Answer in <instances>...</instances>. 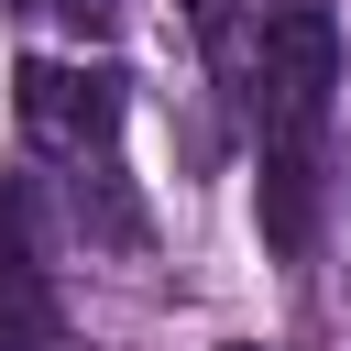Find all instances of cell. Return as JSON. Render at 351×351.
Listing matches in <instances>:
<instances>
[{
    "mask_svg": "<svg viewBox=\"0 0 351 351\" xmlns=\"http://www.w3.org/2000/svg\"><path fill=\"white\" fill-rule=\"evenodd\" d=\"M230 88H241V121H252V154H318L329 132V88H340V33L329 11H274L241 33L230 55Z\"/></svg>",
    "mask_w": 351,
    "mask_h": 351,
    "instance_id": "obj_1",
    "label": "cell"
},
{
    "mask_svg": "<svg viewBox=\"0 0 351 351\" xmlns=\"http://www.w3.org/2000/svg\"><path fill=\"white\" fill-rule=\"evenodd\" d=\"M11 121L44 165H88L121 143V66H77V55H33L11 77Z\"/></svg>",
    "mask_w": 351,
    "mask_h": 351,
    "instance_id": "obj_2",
    "label": "cell"
},
{
    "mask_svg": "<svg viewBox=\"0 0 351 351\" xmlns=\"http://www.w3.org/2000/svg\"><path fill=\"white\" fill-rule=\"evenodd\" d=\"M0 351H55V285H44L22 186H0Z\"/></svg>",
    "mask_w": 351,
    "mask_h": 351,
    "instance_id": "obj_3",
    "label": "cell"
},
{
    "mask_svg": "<svg viewBox=\"0 0 351 351\" xmlns=\"http://www.w3.org/2000/svg\"><path fill=\"white\" fill-rule=\"evenodd\" d=\"M66 208H77V230H88V241H110V252H143V197L121 186V165H110V154L66 165Z\"/></svg>",
    "mask_w": 351,
    "mask_h": 351,
    "instance_id": "obj_4",
    "label": "cell"
},
{
    "mask_svg": "<svg viewBox=\"0 0 351 351\" xmlns=\"http://www.w3.org/2000/svg\"><path fill=\"white\" fill-rule=\"evenodd\" d=\"M186 11H197V33H208L219 66H230V55H241V0H186Z\"/></svg>",
    "mask_w": 351,
    "mask_h": 351,
    "instance_id": "obj_5",
    "label": "cell"
},
{
    "mask_svg": "<svg viewBox=\"0 0 351 351\" xmlns=\"http://www.w3.org/2000/svg\"><path fill=\"white\" fill-rule=\"evenodd\" d=\"M33 11H55L66 33H110V11H121V0H33Z\"/></svg>",
    "mask_w": 351,
    "mask_h": 351,
    "instance_id": "obj_6",
    "label": "cell"
},
{
    "mask_svg": "<svg viewBox=\"0 0 351 351\" xmlns=\"http://www.w3.org/2000/svg\"><path fill=\"white\" fill-rule=\"evenodd\" d=\"M230 351H252V340H230Z\"/></svg>",
    "mask_w": 351,
    "mask_h": 351,
    "instance_id": "obj_7",
    "label": "cell"
}]
</instances>
